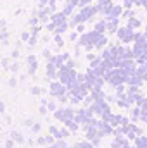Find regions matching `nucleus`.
Instances as JSON below:
<instances>
[{
	"label": "nucleus",
	"mask_w": 147,
	"mask_h": 148,
	"mask_svg": "<svg viewBox=\"0 0 147 148\" xmlns=\"http://www.w3.org/2000/svg\"><path fill=\"white\" fill-rule=\"evenodd\" d=\"M140 114H142V109L137 105V107L133 109V112H132V121H137V119H140Z\"/></svg>",
	"instance_id": "obj_11"
},
{
	"label": "nucleus",
	"mask_w": 147,
	"mask_h": 148,
	"mask_svg": "<svg viewBox=\"0 0 147 148\" xmlns=\"http://www.w3.org/2000/svg\"><path fill=\"white\" fill-rule=\"evenodd\" d=\"M90 2H92V0H80V3H78V5H81V7H85V5H88Z\"/></svg>",
	"instance_id": "obj_30"
},
{
	"label": "nucleus",
	"mask_w": 147,
	"mask_h": 148,
	"mask_svg": "<svg viewBox=\"0 0 147 148\" xmlns=\"http://www.w3.org/2000/svg\"><path fill=\"white\" fill-rule=\"evenodd\" d=\"M118 38L125 43H130L133 38H135V33L130 26H125V28H118Z\"/></svg>",
	"instance_id": "obj_1"
},
{
	"label": "nucleus",
	"mask_w": 147,
	"mask_h": 148,
	"mask_svg": "<svg viewBox=\"0 0 147 148\" xmlns=\"http://www.w3.org/2000/svg\"><path fill=\"white\" fill-rule=\"evenodd\" d=\"M64 91H66V84L64 83H55V81L50 83V93L54 97H61V95H64Z\"/></svg>",
	"instance_id": "obj_2"
},
{
	"label": "nucleus",
	"mask_w": 147,
	"mask_h": 148,
	"mask_svg": "<svg viewBox=\"0 0 147 148\" xmlns=\"http://www.w3.org/2000/svg\"><path fill=\"white\" fill-rule=\"evenodd\" d=\"M106 29H107V23H106V21H101V23L95 24V31H97V33H104Z\"/></svg>",
	"instance_id": "obj_10"
},
{
	"label": "nucleus",
	"mask_w": 147,
	"mask_h": 148,
	"mask_svg": "<svg viewBox=\"0 0 147 148\" xmlns=\"http://www.w3.org/2000/svg\"><path fill=\"white\" fill-rule=\"evenodd\" d=\"M135 73L139 74L144 81H146V79H147V64H140V66H139V69H135Z\"/></svg>",
	"instance_id": "obj_6"
},
{
	"label": "nucleus",
	"mask_w": 147,
	"mask_h": 148,
	"mask_svg": "<svg viewBox=\"0 0 147 148\" xmlns=\"http://www.w3.org/2000/svg\"><path fill=\"white\" fill-rule=\"evenodd\" d=\"M28 43H30V45H31V47H33V45H35V43H37V35H33V36L30 38V40H28Z\"/></svg>",
	"instance_id": "obj_26"
},
{
	"label": "nucleus",
	"mask_w": 147,
	"mask_h": 148,
	"mask_svg": "<svg viewBox=\"0 0 147 148\" xmlns=\"http://www.w3.org/2000/svg\"><path fill=\"white\" fill-rule=\"evenodd\" d=\"M55 43H57L59 47H62V40H61V36H59V35L55 36Z\"/></svg>",
	"instance_id": "obj_33"
},
{
	"label": "nucleus",
	"mask_w": 147,
	"mask_h": 148,
	"mask_svg": "<svg viewBox=\"0 0 147 148\" xmlns=\"http://www.w3.org/2000/svg\"><path fill=\"white\" fill-rule=\"evenodd\" d=\"M47 112H49V109H47V105H43V103H42V105H40V114H42V115H45Z\"/></svg>",
	"instance_id": "obj_25"
},
{
	"label": "nucleus",
	"mask_w": 147,
	"mask_h": 148,
	"mask_svg": "<svg viewBox=\"0 0 147 148\" xmlns=\"http://www.w3.org/2000/svg\"><path fill=\"white\" fill-rule=\"evenodd\" d=\"M52 23H54L55 26L66 23V14H64V12H61V14H52Z\"/></svg>",
	"instance_id": "obj_5"
},
{
	"label": "nucleus",
	"mask_w": 147,
	"mask_h": 148,
	"mask_svg": "<svg viewBox=\"0 0 147 148\" xmlns=\"http://www.w3.org/2000/svg\"><path fill=\"white\" fill-rule=\"evenodd\" d=\"M30 24H31V26H37V24H38V17H31Z\"/></svg>",
	"instance_id": "obj_32"
},
{
	"label": "nucleus",
	"mask_w": 147,
	"mask_h": 148,
	"mask_svg": "<svg viewBox=\"0 0 147 148\" xmlns=\"http://www.w3.org/2000/svg\"><path fill=\"white\" fill-rule=\"evenodd\" d=\"M80 147H81V148H94L92 145H88V141H81V143H80Z\"/></svg>",
	"instance_id": "obj_28"
},
{
	"label": "nucleus",
	"mask_w": 147,
	"mask_h": 148,
	"mask_svg": "<svg viewBox=\"0 0 147 148\" xmlns=\"http://www.w3.org/2000/svg\"><path fill=\"white\" fill-rule=\"evenodd\" d=\"M17 57H19V50H14L12 52V59H17Z\"/></svg>",
	"instance_id": "obj_34"
},
{
	"label": "nucleus",
	"mask_w": 147,
	"mask_h": 148,
	"mask_svg": "<svg viewBox=\"0 0 147 148\" xmlns=\"http://www.w3.org/2000/svg\"><path fill=\"white\" fill-rule=\"evenodd\" d=\"M47 109H49V112H55V103L49 102V103H47Z\"/></svg>",
	"instance_id": "obj_24"
},
{
	"label": "nucleus",
	"mask_w": 147,
	"mask_h": 148,
	"mask_svg": "<svg viewBox=\"0 0 147 148\" xmlns=\"http://www.w3.org/2000/svg\"><path fill=\"white\" fill-rule=\"evenodd\" d=\"M5 148H14V140H12V138H9V140L5 141Z\"/></svg>",
	"instance_id": "obj_23"
},
{
	"label": "nucleus",
	"mask_w": 147,
	"mask_h": 148,
	"mask_svg": "<svg viewBox=\"0 0 147 148\" xmlns=\"http://www.w3.org/2000/svg\"><path fill=\"white\" fill-rule=\"evenodd\" d=\"M2 66H3V69H9L10 66H9V59H3L2 60Z\"/></svg>",
	"instance_id": "obj_27"
},
{
	"label": "nucleus",
	"mask_w": 147,
	"mask_h": 148,
	"mask_svg": "<svg viewBox=\"0 0 147 148\" xmlns=\"http://www.w3.org/2000/svg\"><path fill=\"white\" fill-rule=\"evenodd\" d=\"M40 129H42V126H40L38 122H33V126H31V131H33V133H40Z\"/></svg>",
	"instance_id": "obj_17"
},
{
	"label": "nucleus",
	"mask_w": 147,
	"mask_h": 148,
	"mask_svg": "<svg viewBox=\"0 0 147 148\" xmlns=\"http://www.w3.org/2000/svg\"><path fill=\"white\" fill-rule=\"evenodd\" d=\"M95 10H97L95 7H90V5H85V7H83V10L80 12V16H81V19H83V21H87V19H90V17H92V16L95 14Z\"/></svg>",
	"instance_id": "obj_4"
},
{
	"label": "nucleus",
	"mask_w": 147,
	"mask_h": 148,
	"mask_svg": "<svg viewBox=\"0 0 147 148\" xmlns=\"http://www.w3.org/2000/svg\"><path fill=\"white\" fill-rule=\"evenodd\" d=\"M50 148H57V145H54V143H52V145H50Z\"/></svg>",
	"instance_id": "obj_38"
},
{
	"label": "nucleus",
	"mask_w": 147,
	"mask_h": 148,
	"mask_svg": "<svg viewBox=\"0 0 147 148\" xmlns=\"http://www.w3.org/2000/svg\"><path fill=\"white\" fill-rule=\"evenodd\" d=\"M71 12H73V3L68 2V5H66V9H64V14L68 16V14H71Z\"/></svg>",
	"instance_id": "obj_14"
},
{
	"label": "nucleus",
	"mask_w": 147,
	"mask_h": 148,
	"mask_svg": "<svg viewBox=\"0 0 147 148\" xmlns=\"http://www.w3.org/2000/svg\"><path fill=\"white\" fill-rule=\"evenodd\" d=\"M55 117L64 121V122H68V121H71L74 117V112L69 110V109H61V110H55Z\"/></svg>",
	"instance_id": "obj_3"
},
{
	"label": "nucleus",
	"mask_w": 147,
	"mask_h": 148,
	"mask_svg": "<svg viewBox=\"0 0 147 148\" xmlns=\"http://www.w3.org/2000/svg\"><path fill=\"white\" fill-rule=\"evenodd\" d=\"M126 26H130L132 29H139V28H140V19H137V17H133V16H132Z\"/></svg>",
	"instance_id": "obj_7"
},
{
	"label": "nucleus",
	"mask_w": 147,
	"mask_h": 148,
	"mask_svg": "<svg viewBox=\"0 0 147 148\" xmlns=\"http://www.w3.org/2000/svg\"><path fill=\"white\" fill-rule=\"evenodd\" d=\"M0 29H5V21H3V19L0 21Z\"/></svg>",
	"instance_id": "obj_37"
},
{
	"label": "nucleus",
	"mask_w": 147,
	"mask_h": 148,
	"mask_svg": "<svg viewBox=\"0 0 147 148\" xmlns=\"http://www.w3.org/2000/svg\"><path fill=\"white\" fill-rule=\"evenodd\" d=\"M31 93H33V95H40V93H42V88H40V86H33V88H31Z\"/></svg>",
	"instance_id": "obj_22"
},
{
	"label": "nucleus",
	"mask_w": 147,
	"mask_h": 148,
	"mask_svg": "<svg viewBox=\"0 0 147 148\" xmlns=\"http://www.w3.org/2000/svg\"><path fill=\"white\" fill-rule=\"evenodd\" d=\"M28 64H30V66H38L37 57H35V55H30V57H28Z\"/></svg>",
	"instance_id": "obj_15"
},
{
	"label": "nucleus",
	"mask_w": 147,
	"mask_h": 148,
	"mask_svg": "<svg viewBox=\"0 0 147 148\" xmlns=\"http://www.w3.org/2000/svg\"><path fill=\"white\" fill-rule=\"evenodd\" d=\"M55 145H57V148H68V145H66V141H64V140H61V138H59V141H57Z\"/></svg>",
	"instance_id": "obj_21"
},
{
	"label": "nucleus",
	"mask_w": 147,
	"mask_h": 148,
	"mask_svg": "<svg viewBox=\"0 0 147 148\" xmlns=\"http://www.w3.org/2000/svg\"><path fill=\"white\" fill-rule=\"evenodd\" d=\"M24 126H33V121H31V119H26V121H24Z\"/></svg>",
	"instance_id": "obj_35"
},
{
	"label": "nucleus",
	"mask_w": 147,
	"mask_h": 148,
	"mask_svg": "<svg viewBox=\"0 0 147 148\" xmlns=\"http://www.w3.org/2000/svg\"><path fill=\"white\" fill-rule=\"evenodd\" d=\"M49 133H50L54 138H57V140H59V138H62V131H59L55 126H50V127H49Z\"/></svg>",
	"instance_id": "obj_9"
},
{
	"label": "nucleus",
	"mask_w": 147,
	"mask_h": 148,
	"mask_svg": "<svg viewBox=\"0 0 147 148\" xmlns=\"http://www.w3.org/2000/svg\"><path fill=\"white\" fill-rule=\"evenodd\" d=\"M30 38H31V33H28V31H24V33L21 35V40H23V41H28Z\"/></svg>",
	"instance_id": "obj_20"
},
{
	"label": "nucleus",
	"mask_w": 147,
	"mask_h": 148,
	"mask_svg": "<svg viewBox=\"0 0 147 148\" xmlns=\"http://www.w3.org/2000/svg\"><path fill=\"white\" fill-rule=\"evenodd\" d=\"M45 143H47V145L55 143V141H54V136H52V134H47V136H45Z\"/></svg>",
	"instance_id": "obj_16"
},
{
	"label": "nucleus",
	"mask_w": 147,
	"mask_h": 148,
	"mask_svg": "<svg viewBox=\"0 0 147 148\" xmlns=\"http://www.w3.org/2000/svg\"><path fill=\"white\" fill-rule=\"evenodd\" d=\"M125 16H126V17H132V16H133V12H132V10H125Z\"/></svg>",
	"instance_id": "obj_36"
},
{
	"label": "nucleus",
	"mask_w": 147,
	"mask_h": 148,
	"mask_svg": "<svg viewBox=\"0 0 147 148\" xmlns=\"http://www.w3.org/2000/svg\"><path fill=\"white\" fill-rule=\"evenodd\" d=\"M0 131H2V129H0Z\"/></svg>",
	"instance_id": "obj_39"
},
{
	"label": "nucleus",
	"mask_w": 147,
	"mask_h": 148,
	"mask_svg": "<svg viewBox=\"0 0 147 148\" xmlns=\"http://www.w3.org/2000/svg\"><path fill=\"white\" fill-rule=\"evenodd\" d=\"M37 143L38 145H47V143H45V136H40V138L37 140Z\"/></svg>",
	"instance_id": "obj_29"
},
{
	"label": "nucleus",
	"mask_w": 147,
	"mask_h": 148,
	"mask_svg": "<svg viewBox=\"0 0 147 148\" xmlns=\"http://www.w3.org/2000/svg\"><path fill=\"white\" fill-rule=\"evenodd\" d=\"M47 73H49L50 77H55V76H57V74H55V66H54L52 62H49V66H47Z\"/></svg>",
	"instance_id": "obj_12"
},
{
	"label": "nucleus",
	"mask_w": 147,
	"mask_h": 148,
	"mask_svg": "<svg viewBox=\"0 0 147 148\" xmlns=\"http://www.w3.org/2000/svg\"><path fill=\"white\" fill-rule=\"evenodd\" d=\"M10 138H12L16 143H24V136H23L21 133H17V131H12V133H10Z\"/></svg>",
	"instance_id": "obj_8"
},
{
	"label": "nucleus",
	"mask_w": 147,
	"mask_h": 148,
	"mask_svg": "<svg viewBox=\"0 0 147 148\" xmlns=\"http://www.w3.org/2000/svg\"><path fill=\"white\" fill-rule=\"evenodd\" d=\"M7 38H9V33H7V29H2V31H0V40L5 43V41H7Z\"/></svg>",
	"instance_id": "obj_13"
},
{
	"label": "nucleus",
	"mask_w": 147,
	"mask_h": 148,
	"mask_svg": "<svg viewBox=\"0 0 147 148\" xmlns=\"http://www.w3.org/2000/svg\"><path fill=\"white\" fill-rule=\"evenodd\" d=\"M5 112V103H3V100H0V114H3Z\"/></svg>",
	"instance_id": "obj_31"
},
{
	"label": "nucleus",
	"mask_w": 147,
	"mask_h": 148,
	"mask_svg": "<svg viewBox=\"0 0 147 148\" xmlns=\"http://www.w3.org/2000/svg\"><path fill=\"white\" fill-rule=\"evenodd\" d=\"M9 71H12V73H17V71H19V66H17V62H14V64H10V67H9Z\"/></svg>",
	"instance_id": "obj_18"
},
{
	"label": "nucleus",
	"mask_w": 147,
	"mask_h": 148,
	"mask_svg": "<svg viewBox=\"0 0 147 148\" xmlns=\"http://www.w3.org/2000/svg\"><path fill=\"white\" fill-rule=\"evenodd\" d=\"M9 86H10V88H16V86H17V79H16V77H10V79H9Z\"/></svg>",
	"instance_id": "obj_19"
}]
</instances>
